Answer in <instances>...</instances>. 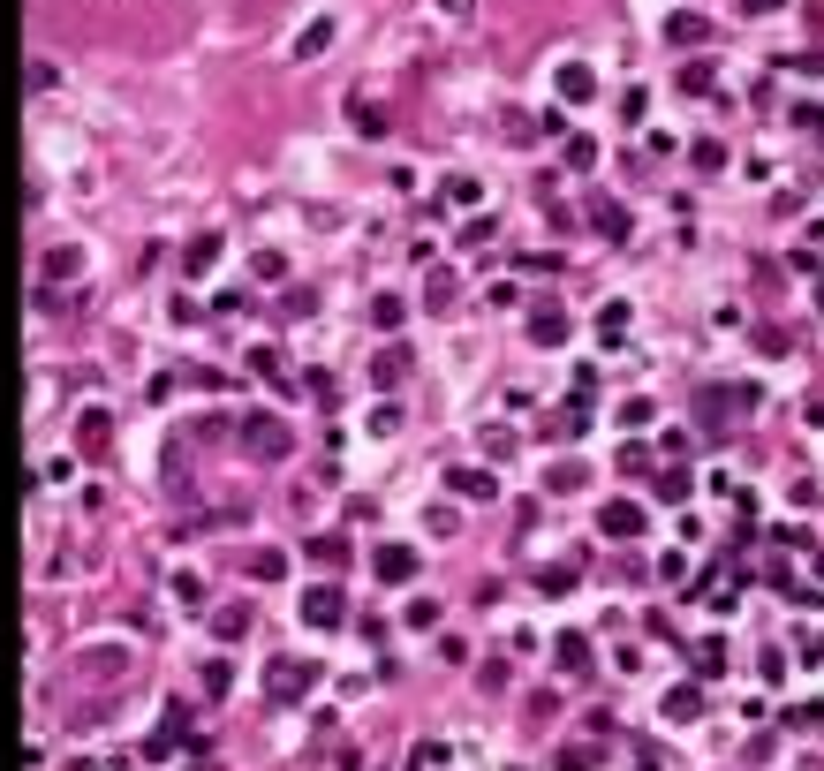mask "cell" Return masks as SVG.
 I'll list each match as a JSON object with an SVG mask.
<instances>
[{
  "mask_svg": "<svg viewBox=\"0 0 824 771\" xmlns=\"http://www.w3.org/2000/svg\"><path fill=\"white\" fill-rule=\"evenodd\" d=\"M378 575H386V583H409V575H416V552H409V545H394L386 560H378Z\"/></svg>",
  "mask_w": 824,
  "mask_h": 771,
  "instance_id": "obj_1",
  "label": "cell"
},
{
  "mask_svg": "<svg viewBox=\"0 0 824 771\" xmlns=\"http://www.w3.org/2000/svg\"><path fill=\"white\" fill-rule=\"evenodd\" d=\"M749 8H779V0H749Z\"/></svg>",
  "mask_w": 824,
  "mask_h": 771,
  "instance_id": "obj_2",
  "label": "cell"
}]
</instances>
